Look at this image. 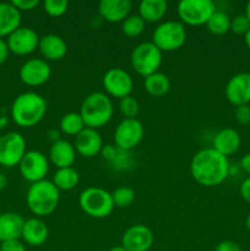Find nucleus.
Wrapping results in <instances>:
<instances>
[{
	"mask_svg": "<svg viewBox=\"0 0 250 251\" xmlns=\"http://www.w3.org/2000/svg\"><path fill=\"white\" fill-rule=\"evenodd\" d=\"M78 205L90 217L102 220L108 217L114 210L112 194L97 186H90L80 194Z\"/></svg>",
	"mask_w": 250,
	"mask_h": 251,
	"instance_id": "39448f33",
	"label": "nucleus"
},
{
	"mask_svg": "<svg viewBox=\"0 0 250 251\" xmlns=\"http://www.w3.org/2000/svg\"><path fill=\"white\" fill-rule=\"evenodd\" d=\"M215 251H243V250L237 243L232 242V240H225V242H221L220 244L216 247Z\"/></svg>",
	"mask_w": 250,
	"mask_h": 251,
	"instance_id": "58836bf2",
	"label": "nucleus"
},
{
	"mask_svg": "<svg viewBox=\"0 0 250 251\" xmlns=\"http://www.w3.org/2000/svg\"><path fill=\"white\" fill-rule=\"evenodd\" d=\"M43 9L50 17H60L66 14L69 9V1L66 0H46L43 2Z\"/></svg>",
	"mask_w": 250,
	"mask_h": 251,
	"instance_id": "473e14b6",
	"label": "nucleus"
},
{
	"mask_svg": "<svg viewBox=\"0 0 250 251\" xmlns=\"http://www.w3.org/2000/svg\"><path fill=\"white\" fill-rule=\"evenodd\" d=\"M108 251H126L122 245H115V247H112Z\"/></svg>",
	"mask_w": 250,
	"mask_h": 251,
	"instance_id": "09e8293b",
	"label": "nucleus"
},
{
	"mask_svg": "<svg viewBox=\"0 0 250 251\" xmlns=\"http://www.w3.org/2000/svg\"><path fill=\"white\" fill-rule=\"evenodd\" d=\"M0 251H27L26 247L20 239L17 240H9L0 244Z\"/></svg>",
	"mask_w": 250,
	"mask_h": 251,
	"instance_id": "4c0bfd02",
	"label": "nucleus"
},
{
	"mask_svg": "<svg viewBox=\"0 0 250 251\" xmlns=\"http://www.w3.org/2000/svg\"><path fill=\"white\" fill-rule=\"evenodd\" d=\"M76 154L77 152L74 144L63 139L51 144L49 150V159L58 169L73 167L76 161Z\"/></svg>",
	"mask_w": 250,
	"mask_h": 251,
	"instance_id": "aec40b11",
	"label": "nucleus"
},
{
	"mask_svg": "<svg viewBox=\"0 0 250 251\" xmlns=\"http://www.w3.org/2000/svg\"><path fill=\"white\" fill-rule=\"evenodd\" d=\"M145 25H146V22L142 20L140 15H129L122 22V31L129 38H136L140 34H142Z\"/></svg>",
	"mask_w": 250,
	"mask_h": 251,
	"instance_id": "c756f323",
	"label": "nucleus"
},
{
	"mask_svg": "<svg viewBox=\"0 0 250 251\" xmlns=\"http://www.w3.org/2000/svg\"><path fill=\"white\" fill-rule=\"evenodd\" d=\"M153 242L154 235L147 226L135 225L125 230L120 245L126 251H149Z\"/></svg>",
	"mask_w": 250,
	"mask_h": 251,
	"instance_id": "2eb2a0df",
	"label": "nucleus"
},
{
	"mask_svg": "<svg viewBox=\"0 0 250 251\" xmlns=\"http://www.w3.org/2000/svg\"><path fill=\"white\" fill-rule=\"evenodd\" d=\"M239 166L243 172H245V173L250 176V152H248V153H245L244 156L242 157Z\"/></svg>",
	"mask_w": 250,
	"mask_h": 251,
	"instance_id": "79ce46f5",
	"label": "nucleus"
},
{
	"mask_svg": "<svg viewBox=\"0 0 250 251\" xmlns=\"http://www.w3.org/2000/svg\"><path fill=\"white\" fill-rule=\"evenodd\" d=\"M112 194L113 202H114L115 207H129L136 198V193L130 186H119V188L114 189Z\"/></svg>",
	"mask_w": 250,
	"mask_h": 251,
	"instance_id": "7c9ffc66",
	"label": "nucleus"
},
{
	"mask_svg": "<svg viewBox=\"0 0 250 251\" xmlns=\"http://www.w3.org/2000/svg\"><path fill=\"white\" fill-rule=\"evenodd\" d=\"M145 90L152 97H163L171 90V80L167 75L162 73H154L145 77Z\"/></svg>",
	"mask_w": 250,
	"mask_h": 251,
	"instance_id": "a878e982",
	"label": "nucleus"
},
{
	"mask_svg": "<svg viewBox=\"0 0 250 251\" xmlns=\"http://www.w3.org/2000/svg\"><path fill=\"white\" fill-rule=\"evenodd\" d=\"M103 87L108 96L123 100L127 96H131L134 81L131 75L124 69L113 68L103 76Z\"/></svg>",
	"mask_w": 250,
	"mask_h": 251,
	"instance_id": "f8f14e48",
	"label": "nucleus"
},
{
	"mask_svg": "<svg viewBox=\"0 0 250 251\" xmlns=\"http://www.w3.org/2000/svg\"><path fill=\"white\" fill-rule=\"evenodd\" d=\"M19 76L26 86L38 87L48 82L51 76V69L44 59H29L22 64Z\"/></svg>",
	"mask_w": 250,
	"mask_h": 251,
	"instance_id": "ddd939ff",
	"label": "nucleus"
},
{
	"mask_svg": "<svg viewBox=\"0 0 250 251\" xmlns=\"http://www.w3.org/2000/svg\"><path fill=\"white\" fill-rule=\"evenodd\" d=\"M51 181L60 191H70L80 183V174L74 167L56 169Z\"/></svg>",
	"mask_w": 250,
	"mask_h": 251,
	"instance_id": "bb28decb",
	"label": "nucleus"
},
{
	"mask_svg": "<svg viewBox=\"0 0 250 251\" xmlns=\"http://www.w3.org/2000/svg\"><path fill=\"white\" fill-rule=\"evenodd\" d=\"M9 54H10V50H9V47H7L6 41H5L4 38H0V65L4 64L5 61L7 60Z\"/></svg>",
	"mask_w": 250,
	"mask_h": 251,
	"instance_id": "a19ab883",
	"label": "nucleus"
},
{
	"mask_svg": "<svg viewBox=\"0 0 250 251\" xmlns=\"http://www.w3.org/2000/svg\"><path fill=\"white\" fill-rule=\"evenodd\" d=\"M239 193L240 196L243 198V200L250 205V176H248L247 179H244V180L242 181L239 188Z\"/></svg>",
	"mask_w": 250,
	"mask_h": 251,
	"instance_id": "ea45409f",
	"label": "nucleus"
},
{
	"mask_svg": "<svg viewBox=\"0 0 250 251\" xmlns=\"http://www.w3.org/2000/svg\"><path fill=\"white\" fill-rule=\"evenodd\" d=\"M186 42L185 26L180 21H164L156 27L152 43L163 53L180 49Z\"/></svg>",
	"mask_w": 250,
	"mask_h": 251,
	"instance_id": "423d86ee",
	"label": "nucleus"
},
{
	"mask_svg": "<svg viewBox=\"0 0 250 251\" xmlns=\"http://www.w3.org/2000/svg\"><path fill=\"white\" fill-rule=\"evenodd\" d=\"M74 146H75L77 154L86 157V158H92L102 152L104 145H103V139L98 130L85 127L75 137Z\"/></svg>",
	"mask_w": 250,
	"mask_h": 251,
	"instance_id": "f3484780",
	"label": "nucleus"
},
{
	"mask_svg": "<svg viewBox=\"0 0 250 251\" xmlns=\"http://www.w3.org/2000/svg\"><path fill=\"white\" fill-rule=\"evenodd\" d=\"M250 29V21L245 14L237 15L230 20V31L238 36H245Z\"/></svg>",
	"mask_w": 250,
	"mask_h": 251,
	"instance_id": "72a5a7b5",
	"label": "nucleus"
},
{
	"mask_svg": "<svg viewBox=\"0 0 250 251\" xmlns=\"http://www.w3.org/2000/svg\"><path fill=\"white\" fill-rule=\"evenodd\" d=\"M59 127H60V131L63 132V134L76 137L83 129H85L86 125L80 113L70 112L66 113L65 115H63V118L60 119Z\"/></svg>",
	"mask_w": 250,
	"mask_h": 251,
	"instance_id": "cd10ccee",
	"label": "nucleus"
},
{
	"mask_svg": "<svg viewBox=\"0 0 250 251\" xmlns=\"http://www.w3.org/2000/svg\"><path fill=\"white\" fill-rule=\"evenodd\" d=\"M26 152V140L20 132L10 131L0 136V166L5 168L19 166Z\"/></svg>",
	"mask_w": 250,
	"mask_h": 251,
	"instance_id": "1a4fd4ad",
	"label": "nucleus"
},
{
	"mask_svg": "<svg viewBox=\"0 0 250 251\" xmlns=\"http://www.w3.org/2000/svg\"><path fill=\"white\" fill-rule=\"evenodd\" d=\"M11 4L19 10L20 12L22 11H31V10L36 9L39 5L38 0H12Z\"/></svg>",
	"mask_w": 250,
	"mask_h": 251,
	"instance_id": "e433bc0d",
	"label": "nucleus"
},
{
	"mask_svg": "<svg viewBox=\"0 0 250 251\" xmlns=\"http://www.w3.org/2000/svg\"><path fill=\"white\" fill-rule=\"evenodd\" d=\"M245 226H247V229L250 232V212L248 213L247 218H245Z\"/></svg>",
	"mask_w": 250,
	"mask_h": 251,
	"instance_id": "8fccbe9b",
	"label": "nucleus"
},
{
	"mask_svg": "<svg viewBox=\"0 0 250 251\" xmlns=\"http://www.w3.org/2000/svg\"><path fill=\"white\" fill-rule=\"evenodd\" d=\"M190 173L194 180L202 186L212 188L227 180L230 173L228 157L216 150L203 149L194 154L190 162Z\"/></svg>",
	"mask_w": 250,
	"mask_h": 251,
	"instance_id": "f257e3e1",
	"label": "nucleus"
},
{
	"mask_svg": "<svg viewBox=\"0 0 250 251\" xmlns=\"http://www.w3.org/2000/svg\"><path fill=\"white\" fill-rule=\"evenodd\" d=\"M60 201V190L51 180L38 181L31 184L26 195V202L29 211L37 217H46L56 210Z\"/></svg>",
	"mask_w": 250,
	"mask_h": 251,
	"instance_id": "7ed1b4c3",
	"label": "nucleus"
},
{
	"mask_svg": "<svg viewBox=\"0 0 250 251\" xmlns=\"http://www.w3.org/2000/svg\"><path fill=\"white\" fill-rule=\"evenodd\" d=\"M25 221L26 220L16 212L0 213V244L20 239Z\"/></svg>",
	"mask_w": 250,
	"mask_h": 251,
	"instance_id": "4be33fe9",
	"label": "nucleus"
},
{
	"mask_svg": "<svg viewBox=\"0 0 250 251\" xmlns=\"http://www.w3.org/2000/svg\"><path fill=\"white\" fill-rule=\"evenodd\" d=\"M234 117L239 124L248 125L250 124V104L235 107Z\"/></svg>",
	"mask_w": 250,
	"mask_h": 251,
	"instance_id": "c9c22d12",
	"label": "nucleus"
},
{
	"mask_svg": "<svg viewBox=\"0 0 250 251\" xmlns=\"http://www.w3.org/2000/svg\"><path fill=\"white\" fill-rule=\"evenodd\" d=\"M225 98L234 107L250 104V73H239L228 80Z\"/></svg>",
	"mask_w": 250,
	"mask_h": 251,
	"instance_id": "dca6fc26",
	"label": "nucleus"
},
{
	"mask_svg": "<svg viewBox=\"0 0 250 251\" xmlns=\"http://www.w3.org/2000/svg\"><path fill=\"white\" fill-rule=\"evenodd\" d=\"M80 114L86 127L97 130L112 120L114 107L107 93L93 92L83 100Z\"/></svg>",
	"mask_w": 250,
	"mask_h": 251,
	"instance_id": "20e7f679",
	"label": "nucleus"
},
{
	"mask_svg": "<svg viewBox=\"0 0 250 251\" xmlns=\"http://www.w3.org/2000/svg\"><path fill=\"white\" fill-rule=\"evenodd\" d=\"M213 150L225 157L237 153L242 145V137L237 130L232 127H225L220 130L213 137Z\"/></svg>",
	"mask_w": 250,
	"mask_h": 251,
	"instance_id": "6ab92c4d",
	"label": "nucleus"
},
{
	"mask_svg": "<svg viewBox=\"0 0 250 251\" xmlns=\"http://www.w3.org/2000/svg\"><path fill=\"white\" fill-rule=\"evenodd\" d=\"M244 42H245V46H247L248 49L250 50V29L248 31V33L244 36Z\"/></svg>",
	"mask_w": 250,
	"mask_h": 251,
	"instance_id": "49530a36",
	"label": "nucleus"
},
{
	"mask_svg": "<svg viewBox=\"0 0 250 251\" xmlns=\"http://www.w3.org/2000/svg\"><path fill=\"white\" fill-rule=\"evenodd\" d=\"M48 235V227L41 218L33 217L25 221L21 238L26 244L31 245V247H41L47 242Z\"/></svg>",
	"mask_w": 250,
	"mask_h": 251,
	"instance_id": "5701e85b",
	"label": "nucleus"
},
{
	"mask_svg": "<svg viewBox=\"0 0 250 251\" xmlns=\"http://www.w3.org/2000/svg\"><path fill=\"white\" fill-rule=\"evenodd\" d=\"M245 16L248 17V20L250 21V1L247 2V5H245Z\"/></svg>",
	"mask_w": 250,
	"mask_h": 251,
	"instance_id": "de8ad7c7",
	"label": "nucleus"
},
{
	"mask_svg": "<svg viewBox=\"0 0 250 251\" xmlns=\"http://www.w3.org/2000/svg\"><path fill=\"white\" fill-rule=\"evenodd\" d=\"M48 109L47 100L37 92H24L11 104V118L21 127H32L42 122Z\"/></svg>",
	"mask_w": 250,
	"mask_h": 251,
	"instance_id": "f03ea898",
	"label": "nucleus"
},
{
	"mask_svg": "<svg viewBox=\"0 0 250 251\" xmlns=\"http://www.w3.org/2000/svg\"><path fill=\"white\" fill-rule=\"evenodd\" d=\"M132 2L130 0H100L98 12L102 20L107 22H123L131 11Z\"/></svg>",
	"mask_w": 250,
	"mask_h": 251,
	"instance_id": "a211bd4d",
	"label": "nucleus"
},
{
	"mask_svg": "<svg viewBox=\"0 0 250 251\" xmlns=\"http://www.w3.org/2000/svg\"><path fill=\"white\" fill-rule=\"evenodd\" d=\"M9 123V118L5 114L4 110H0V129H4Z\"/></svg>",
	"mask_w": 250,
	"mask_h": 251,
	"instance_id": "c03bdc74",
	"label": "nucleus"
},
{
	"mask_svg": "<svg viewBox=\"0 0 250 251\" xmlns=\"http://www.w3.org/2000/svg\"><path fill=\"white\" fill-rule=\"evenodd\" d=\"M129 153L130 152L122 151V150L118 149L117 153H115V157L112 159L110 164H112L114 168L120 169V171H125V169L130 168V167H131V159H130Z\"/></svg>",
	"mask_w": 250,
	"mask_h": 251,
	"instance_id": "f704fd0d",
	"label": "nucleus"
},
{
	"mask_svg": "<svg viewBox=\"0 0 250 251\" xmlns=\"http://www.w3.org/2000/svg\"><path fill=\"white\" fill-rule=\"evenodd\" d=\"M168 11L166 0H142L139 4V15L145 22H159Z\"/></svg>",
	"mask_w": 250,
	"mask_h": 251,
	"instance_id": "393cba45",
	"label": "nucleus"
},
{
	"mask_svg": "<svg viewBox=\"0 0 250 251\" xmlns=\"http://www.w3.org/2000/svg\"><path fill=\"white\" fill-rule=\"evenodd\" d=\"M21 12L10 2H0V38L9 37L21 27Z\"/></svg>",
	"mask_w": 250,
	"mask_h": 251,
	"instance_id": "b1692460",
	"label": "nucleus"
},
{
	"mask_svg": "<svg viewBox=\"0 0 250 251\" xmlns=\"http://www.w3.org/2000/svg\"><path fill=\"white\" fill-rule=\"evenodd\" d=\"M119 109L125 119H136L140 112V104L136 98L132 96H127V97L120 100Z\"/></svg>",
	"mask_w": 250,
	"mask_h": 251,
	"instance_id": "2f4dec72",
	"label": "nucleus"
},
{
	"mask_svg": "<svg viewBox=\"0 0 250 251\" xmlns=\"http://www.w3.org/2000/svg\"><path fill=\"white\" fill-rule=\"evenodd\" d=\"M7 183H9V180H7V176H5L4 173H0V191L4 190V189L6 188Z\"/></svg>",
	"mask_w": 250,
	"mask_h": 251,
	"instance_id": "a18cd8bd",
	"label": "nucleus"
},
{
	"mask_svg": "<svg viewBox=\"0 0 250 251\" xmlns=\"http://www.w3.org/2000/svg\"><path fill=\"white\" fill-rule=\"evenodd\" d=\"M163 53L152 42H144L134 48L130 56L131 66L139 75L147 77L157 73L162 64Z\"/></svg>",
	"mask_w": 250,
	"mask_h": 251,
	"instance_id": "0eeeda50",
	"label": "nucleus"
},
{
	"mask_svg": "<svg viewBox=\"0 0 250 251\" xmlns=\"http://www.w3.org/2000/svg\"><path fill=\"white\" fill-rule=\"evenodd\" d=\"M145 127L137 119H124L118 124L114 131L115 146L122 151H132L142 141Z\"/></svg>",
	"mask_w": 250,
	"mask_h": 251,
	"instance_id": "9d476101",
	"label": "nucleus"
},
{
	"mask_svg": "<svg viewBox=\"0 0 250 251\" xmlns=\"http://www.w3.org/2000/svg\"><path fill=\"white\" fill-rule=\"evenodd\" d=\"M230 17L225 11H218L216 10L212 16L206 24L208 32L216 36H222L228 31H230Z\"/></svg>",
	"mask_w": 250,
	"mask_h": 251,
	"instance_id": "c85d7f7f",
	"label": "nucleus"
},
{
	"mask_svg": "<svg viewBox=\"0 0 250 251\" xmlns=\"http://www.w3.org/2000/svg\"><path fill=\"white\" fill-rule=\"evenodd\" d=\"M20 173L25 180L31 184L46 179L49 172V161L46 154L39 151H27L19 164Z\"/></svg>",
	"mask_w": 250,
	"mask_h": 251,
	"instance_id": "9b49d317",
	"label": "nucleus"
},
{
	"mask_svg": "<svg viewBox=\"0 0 250 251\" xmlns=\"http://www.w3.org/2000/svg\"><path fill=\"white\" fill-rule=\"evenodd\" d=\"M38 49L46 60L58 61L61 60L68 53V44L58 34L49 33L41 37Z\"/></svg>",
	"mask_w": 250,
	"mask_h": 251,
	"instance_id": "412c9836",
	"label": "nucleus"
},
{
	"mask_svg": "<svg viewBox=\"0 0 250 251\" xmlns=\"http://www.w3.org/2000/svg\"><path fill=\"white\" fill-rule=\"evenodd\" d=\"M215 11L216 5L211 0H181L178 4L180 22L189 26L206 25Z\"/></svg>",
	"mask_w": 250,
	"mask_h": 251,
	"instance_id": "6e6552de",
	"label": "nucleus"
},
{
	"mask_svg": "<svg viewBox=\"0 0 250 251\" xmlns=\"http://www.w3.org/2000/svg\"><path fill=\"white\" fill-rule=\"evenodd\" d=\"M47 137H48L49 141H50L51 144H54V142L61 140V131L60 130L55 129V127H53V129L48 130V132H47Z\"/></svg>",
	"mask_w": 250,
	"mask_h": 251,
	"instance_id": "37998d69",
	"label": "nucleus"
},
{
	"mask_svg": "<svg viewBox=\"0 0 250 251\" xmlns=\"http://www.w3.org/2000/svg\"><path fill=\"white\" fill-rule=\"evenodd\" d=\"M39 36L29 27H20L7 37V47L11 53L16 55H28L38 49Z\"/></svg>",
	"mask_w": 250,
	"mask_h": 251,
	"instance_id": "4468645a",
	"label": "nucleus"
}]
</instances>
